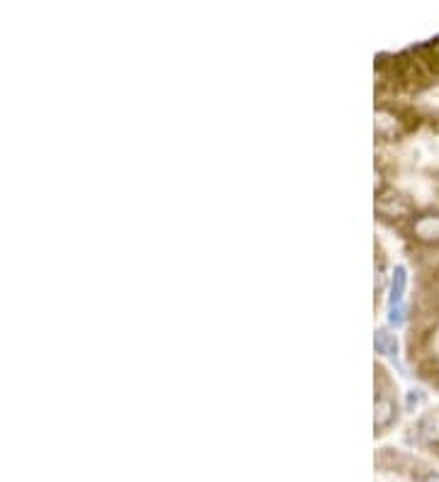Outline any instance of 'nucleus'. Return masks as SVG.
Returning <instances> with one entry per match:
<instances>
[{
    "instance_id": "3",
    "label": "nucleus",
    "mask_w": 439,
    "mask_h": 482,
    "mask_svg": "<svg viewBox=\"0 0 439 482\" xmlns=\"http://www.w3.org/2000/svg\"><path fill=\"white\" fill-rule=\"evenodd\" d=\"M395 419H398V407H395V402L390 397H386V395H381V397L376 399V414H374L376 429L383 431V429H388Z\"/></svg>"
},
{
    "instance_id": "4",
    "label": "nucleus",
    "mask_w": 439,
    "mask_h": 482,
    "mask_svg": "<svg viewBox=\"0 0 439 482\" xmlns=\"http://www.w3.org/2000/svg\"><path fill=\"white\" fill-rule=\"evenodd\" d=\"M376 209H379L383 217H408L413 207H410V203L403 195H390V198H381Z\"/></svg>"
},
{
    "instance_id": "7",
    "label": "nucleus",
    "mask_w": 439,
    "mask_h": 482,
    "mask_svg": "<svg viewBox=\"0 0 439 482\" xmlns=\"http://www.w3.org/2000/svg\"><path fill=\"white\" fill-rule=\"evenodd\" d=\"M420 404H422V393H420V390H410L408 393V409L410 412H415Z\"/></svg>"
},
{
    "instance_id": "6",
    "label": "nucleus",
    "mask_w": 439,
    "mask_h": 482,
    "mask_svg": "<svg viewBox=\"0 0 439 482\" xmlns=\"http://www.w3.org/2000/svg\"><path fill=\"white\" fill-rule=\"evenodd\" d=\"M374 346H376V351L383 353V356H388V358L398 356V341H395L393 334L386 332V329H379V332H376Z\"/></svg>"
},
{
    "instance_id": "1",
    "label": "nucleus",
    "mask_w": 439,
    "mask_h": 482,
    "mask_svg": "<svg viewBox=\"0 0 439 482\" xmlns=\"http://www.w3.org/2000/svg\"><path fill=\"white\" fill-rule=\"evenodd\" d=\"M415 433H417V441L422 446H439V412L424 414L417 422Z\"/></svg>"
},
{
    "instance_id": "5",
    "label": "nucleus",
    "mask_w": 439,
    "mask_h": 482,
    "mask_svg": "<svg viewBox=\"0 0 439 482\" xmlns=\"http://www.w3.org/2000/svg\"><path fill=\"white\" fill-rule=\"evenodd\" d=\"M405 288H408V270L403 266L393 270V283H390V300H388V309H400L405 307L403 298H405Z\"/></svg>"
},
{
    "instance_id": "8",
    "label": "nucleus",
    "mask_w": 439,
    "mask_h": 482,
    "mask_svg": "<svg viewBox=\"0 0 439 482\" xmlns=\"http://www.w3.org/2000/svg\"><path fill=\"white\" fill-rule=\"evenodd\" d=\"M422 482H439V472H427Z\"/></svg>"
},
{
    "instance_id": "2",
    "label": "nucleus",
    "mask_w": 439,
    "mask_h": 482,
    "mask_svg": "<svg viewBox=\"0 0 439 482\" xmlns=\"http://www.w3.org/2000/svg\"><path fill=\"white\" fill-rule=\"evenodd\" d=\"M413 232L424 244H439V214H424L413 224Z\"/></svg>"
}]
</instances>
